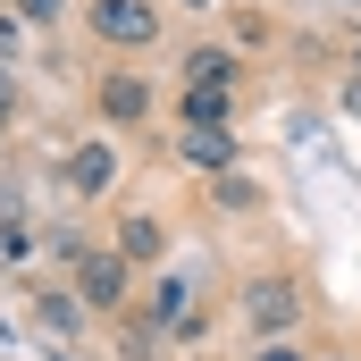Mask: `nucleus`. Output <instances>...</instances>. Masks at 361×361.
I'll return each mask as SVG.
<instances>
[{"label":"nucleus","mask_w":361,"mask_h":361,"mask_svg":"<svg viewBox=\"0 0 361 361\" xmlns=\"http://www.w3.org/2000/svg\"><path fill=\"white\" fill-rule=\"evenodd\" d=\"M8 17H17V25H59L68 0H8Z\"/></svg>","instance_id":"nucleus-10"},{"label":"nucleus","mask_w":361,"mask_h":361,"mask_svg":"<svg viewBox=\"0 0 361 361\" xmlns=\"http://www.w3.org/2000/svg\"><path fill=\"white\" fill-rule=\"evenodd\" d=\"M177 160L202 169V177H235V135H227V126H185V135H177Z\"/></svg>","instance_id":"nucleus-4"},{"label":"nucleus","mask_w":361,"mask_h":361,"mask_svg":"<svg viewBox=\"0 0 361 361\" xmlns=\"http://www.w3.org/2000/svg\"><path fill=\"white\" fill-rule=\"evenodd\" d=\"M160 244H169V227H160V219H126V227H118V261H126V269L160 261Z\"/></svg>","instance_id":"nucleus-9"},{"label":"nucleus","mask_w":361,"mask_h":361,"mask_svg":"<svg viewBox=\"0 0 361 361\" xmlns=\"http://www.w3.org/2000/svg\"><path fill=\"white\" fill-rule=\"evenodd\" d=\"M8 109H17V92H8V68H0V126H8Z\"/></svg>","instance_id":"nucleus-15"},{"label":"nucleus","mask_w":361,"mask_h":361,"mask_svg":"<svg viewBox=\"0 0 361 361\" xmlns=\"http://www.w3.org/2000/svg\"><path fill=\"white\" fill-rule=\"evenodd\" d=\"M8 51H17V17L0 8V59H8Z\"/></svg>","instance_id":"nucleus-14"},{"label":"nucleus","mask_w":361,"mask_h":361,"mask_svg":"<svg viewBox=\"0 0 361 361\" xmlns=\"http://www.w3.org/2000/svg\"><path fill=\"white\" fill-rule=\"evenodd\" d=\"M244 319H252V336H286L294 319H302V294H294V277H252L244 286Z\"/></svg>","instance_id":"nucleus-2"},{"label":"nucleus","mask_w":361,"mask_h":361,"mask_svg":"<svg viewBox=\"0 0 361 361\" xmlns=\"http://www.w3.org/2000/svg\"><path fill=\"white\" fill-rule=\"evenodd\" d=\"M252 361H302V353H294V345L277 336V345H261V353H252Z\"/></svg>","instance_id":"nucleus-13"},{"label":"nucleus","mask_w":361,"mask_h":361,"mask_svg":"<svg viewBox=\"0 0 361 361\" xmlns=\"http://www.w3.org/2000/svg\"><path fill=\"white\" fill-rule=\"evenodd\" d=\"M92 101H101V118H109V126H143V118H152V76H135V68H109Z\"/></svg>","instance_id":"nucleus-3"},{"label":"nucleus","mask_w":361,"mask_h":361,"mask_svg":"<svg viewBox=\"0 0 361 361\" xmlns=\"http://www.w3.org/2000/svg\"><path fill=\"white\" fill-rule=\"evenodd\" d=\"M42 319H51V328H59V336H68V328H76V319H85V302H68V294H42Z\"/></svg>","instance_id":"nucleus-11"},{"label":"nucleus","mask_w":361,"mask_h":361,"mask_svg":"<svg viewBox=\"0 0 361 361\" xmlns=\"http://www.w3.org/2000/svg\"><path fill=\"white\" fill-rule=\"evenodd\" d=\"M219 202H227V210H252V202H261V185H252V177H219Z\"/></svg>","instance_id":"nucleus-12"},{"label":"nucleus","mask_w":361,"mask_h":361,"mask_svg":"<svg viewBox=\"0 0 361 361\" xmlns=\"http://www.w3.org/2000/svg\"><path fill=\"white\" fill-rule=\"evenodd\" d=\"M109 185H118V152H109V143H76V152H68V193H109Z\"/></svg>","instance_id":"nucleus-6"},{"label":"nucleus","mask_w":361,"mask_h":361,"mask_svg":"<svg viewBox=\"0 0 361 361\" xmlns=\"http://www.w3.org/2000/svg\"><path fill=\"white\" fill-rule=\"evenodd\" d=\"M152 319H160V328H177V336L202 328V319H193V277H152Z\"/></svg>","instance_id":"nucleus-7"},{"label":"nucleus","mask_w":361,"mask_h":361,"mask_svg":"<svg viewBox=\"0 0 361 361\" xmlns=\"http://www.w3.org/2000/svg\"><path fill=\"white\" fill-rule=\"evenodd\" d=\"M185 92H227L235 101V51H193L185 59Z\"/></svg>","instance_id":"nucleus-8"},{"label":"nucleus","mask_w":361,"mask_h":361,"mask_svg":"<svg viewBox=\"0 0 361 361\" xmlns=\"http://www.w3.org/2000/svg\"><path fill=\"white\" fill-rule=\"evenodd\" d=\"M101 42H118V51H143V42H160V8L152 0H92L85 17Z\"/></svg>","instance_id":"nucleus-1"},{"label":"nucleus","mask_w":361,"mask_h":361,"mask_svg":"<svg viewBox=\"0 0 361 361\" xmlns=\"http://www.w3.org/2000/svg\"><path fill=\"white\" fill-rule=\"evenodd\" d=\"M76 294H85L92 311H109V302L126 294V261H118V252H85V261H76Z\"/></svg>","instance_id":"nucleus-5"}]
</instances>
